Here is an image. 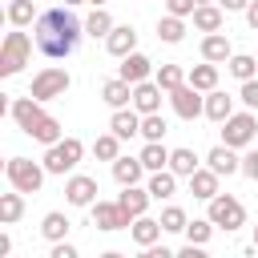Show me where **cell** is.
<instances>
[{
	"instance_id": "obj_1",
	"label": "cell",
	"mask_w": 258,
	"mask_h": 258,
	"mask_svg": "<svg viewBox=\"0 0 258 258\" xmlns=\"http://www.w3.org/2000/svg\"><path fill=\"white\" fill-rule=\"evenodd\" d=\"M81 36H85V20H77L69 4H64V8H48V12H40L36 24H32V40H36V48H40L48 60L73 56L77 44H81Z\"/></svg>"
},
{
	"instance_id": "obj_2",
	"label": "cell",
	"mask_w": 258,
	"mask_h": 258,
	"mask_svg": "<svg viewBox=\"0 0 258 258\" xmlns=\"http://www.w3.org/2000/svg\"><path fill=\"white\" fill-rule=\"evenodd\" d=\"M8 113H12V121L20 125V133L32 137V141H40V145H56V141L64 137L60 121L48 117V113H44V101H36L32 93H28V97H16V101L8 105Z\"/></svg>"
},
{
	"instance_id": "obj_3",
	"label": "cell",
	"mask_w": 258,
	"mask_h": 258,
	"mask_svg": "<svg viewBox=\"0 0 258 258\" xmlns=\"http://www.w3.org/2000/svg\"><path fill=\"white\" fill-rule=\"evenodd\" d=\"M44 161H28V157H8V165H4V177H8V185L12 189H20V194H40V185H44Z\"/></svg>"
},
{
	"instance_id": "obj_4",
	"label": "cell",
	"mask_w": 258,
	"mask_h": 258,
	"mask_svg": "<svg viewBox=\"0 0 258 258\" xmlns=\"http://www.w3.org/2000/svg\"><path fill=\"white\" fill-rule=\"evenodd\" d=\"M28 56H32V40H28V32L12 28V32L4 36V44H0V77H16V73L28 64Z\"/></svg>"
},
{
	"instance_id": "obj_5",
	"label": "cell",
	"mask_w": 258,
	"mask_h": 258,
	"mask_svg": "<svg viewBox=\"0 0 258 258\" xmlns=\"http://www.w3.org/2000/svg\"><path fill=\"white\" fill-rule=\"evenodd\" d=\"M81 157H85L81 137H60L56 145H48V149H44V169L64 177L69 169H77V165H81Z\"/></svg>"
},
{
	"instance_id": "obj_6",
	"label": "cell",
	"mask_w": 258,
	"mask_h": 258,
	"mask_svg": "<svg viewBox=\"0 0 258 258\" xmlns=\"http://www.w3.org/2000/svg\"><path fill=\"white\" fill-rule=\"evenodd\" d=\"M210 222L218 226V230H238V226H246V210H242V202L234 198V194H214L210 202Z\"/></svg>"
},
{
	"instance_id": "obj_7",
	"label": "cell",
	"mask_w": 258,
	"mask_h": 258,
	"mask_svg": "<svg viewBox=\"0 0 258 258\" xmlns=\"http://www.w3.org/2000/svg\"><path fill=\"white\" fill-rule=\"evenodd\" d=\"M222 141L234 145V149H246L250 141H258V121H254V109L246 113H230L222 121Z\"/></svg>"
},
{
	"instance_id": "obj_8",
	"label": "cell",
	"mask_w": 258,
	"mask_h": 258,
	"mask_svg": "<svg viewBox=\"0 0 258 258\" xmlns=\"http://www.w3.org/2000/svg\"><path fill=\"white\" fill-rule=\"evenodd\" d=\"M69 85H73V77L64 73V69H56V64H48V69H40L36 77H32V97L36 101H56V97H64L69 93Z\"/></svg>"
},
{
	"instance_id": "obj_9",
	"label": "cell",
	"mask_w": 258,
	"mask_h": 258,
	"mask_svg": "<svg viewBox=\"0 0 258 258\" xmlns=\"http://www.w3.org/2000/svg\"><path fill=\"white\" fill-rule=\"evenodd\" d=\"M169 105H173V113H177L181 121H194V117L206 113V97H202V89H194L189 81L177 85V89L169 93Z\"/></svg>"
},
{
	"instance_id": "obj_10",
	"label": "cell",
	"mask_w": 258,
	"mask_h": 258,
	"mask_svg": "<svg viewBox=\"0 0 258 258\" xmlns=\"http://www.w3.org/2000/svg\"><path fill=\"white\" fill-rule=\"evenodd\" d=\"M64 202H69V206H93V202H97V177L73 173V177L64 181Z\"/></svg>"
},
{
	"instance_id": "obj_11",
	"label": "cell",
	"mask_w": 258,
	"mask_h": 258,
	"mask_svg": "<svg viewBox=\"0 0 258 258\" xmlns=\"http://www.w3.org/2000/svg\"><path fill=\"white\" fill-rule=\"evenodd\" d=\"M89 210H93V226H97V230H129V226H133L117 202H93Z\"/></svg>"
},
{
	"instance_id": "obj_12",
	"label": "cell",
	"mask_w": 258,
	"mask_h": 258,
	"mask_svg": "<svg viewBox=\"0 0 258 258\" xmlns=\"http://www.w3.org/2000/svg\"><path fill=\"white\" fill-rule=\"evenodd\" d=\"M149 202H153V194H149V185L141 189V185H121V194H117V206L125 210V218L133 222V218H141L145 210H149Z\"/></svg>"
},
{
	"instance_id": "obj_13",
	"label": "cell",
	"mask_w": 258,
	"mask_h": 258,
	"mask_svg": "<svg viewBox=\"0 0 258 258\" xmlns=\"http://www.w3.org/2000/svg\"><path fill=\"white\" fill-rule=\"evenodd\" d=\"M149 73H153V60H149L145 52H129V56H121V64H117V77L129 81V85L149 81Z\"/></svg>"
},
{
	"instance_id": "obj_14",
	"label": "cell",
	"mask_w": 258,
	"mask_h": 258,
	"mask_svg": "<svg viewBox=\"0 0 258 258\" xmlns=\"http://www.w3.org/2000/svg\"><path fill=\"white\" fill-rule=\"evenodd\" d=\"M206 165L214 169V173H222V177H230V173H242V157L234 153V145H214L210 153H206Z\"/></svg>"
},
{
	"instance_id": "obj_15",
	"label": "cell",
	"mask_w": 258,
	"mask_h": 258,
	"mask_svg": "<svg viewBox=\"0 0 258 258\" xmlns=\"http://www.w3.org/2000/svg\"><path fill=\"white\" fill-rule=\"evenodd\" d=\"M105 48H109V56H129V52H137V28H133V24H113V32L105 36Z\"/></svg>"
},
{
	"instance_id": "obj_16",
	"label": "cell",
	"mask_w": 258,
	"mask_h": 258,
	"mask_svg": "<svg viewBox=\"0 0 258 258\" xmlns=\"http://www.w3.org/2000/svg\"><path fill=\"white\" fill-rule=\"evenodd\" d=\"M161 85L157 81H141V85H133V109L145 117V113H161Z\"/></svg>"
},
{
	"instance_id": "obj_17",
	"label": "cell",
	"mask_w": 258,
	"mask_h": 258,
	"mask_svg": "<svg viewBox=\"0 0 258 258\" xmlns=\"http://www.w3.org/2000/svg\"><path fill=\"white\" fill-rule=\"evenodd\" d=\"M230 56H234V48H230V36H226V32H206V36H202V60L226 64Z\"/></svg>"
},
{
	"instance_id": "obj_18",
	"label": "cell",
	"mask_w": 258,
	"mask_h": 258,
	"mask_svg": "<svg viewBox=\"0 0 258 258\" xmlns=\"http://www.w3.org/2000/svg\"><path fill=\"white\" fill-rule=\"evenodd\" d=\"M109 129H113L121 141H129V137H137V133H141V113H137V109H129V105H125V109H113Z\"/></svg>"
},
{
	"instance_id": "obj_19",
	"label": "cell",
	"mask_w": 258,
	"mask_h": 258,
	"mask_svg": "<svg viewBox=\"0 0 258 258\" xmlns=\"http://www.w3.org/2000/svg\"><path fill=\"white\" fill-rule=\"evenodd\" d=\"M185 181H189V194H194V198H202V202H210L214 194H222V189H218L222 173H214L210 165H206V169H194V173H189Z\"/></svg>"
},
{
	"instance_id": "obj_20",
	"label": "cell",
	"mask_w": 258,
	"mask_h": 258,
	"mask_svg": "<svg viewBox=\"0 0 258 258\" xmlns=\"http://www.w3.org/2000/svg\"><path fill=\"white\" fill-rule=\"evenodd\" d=\"M129 234H133V242L145 250V246H153V242H161V234H165V226H161V218H133V226H129Z\"/></svg>"
},
{
	"instance_id": "obj_21",
	"label": "cell",
	"mask_w": 258,
	"mask_h": 258,
	"mask_svg": "<svg viewBox=\"0 0 258 258\" xmlns=\"http://www.w3.org/2000/svg\"><path fill=\"white\" fill-rule=\"evenodd\" d=\"M222 20H226L222 4H198L194 8V28L198 32H222Z\"/></svg>"
},
{
	"instance_id": "obj_22",
	"label": "cell",
	"mask_w": 258,
	"mask_h": 258,
	"mask_svg": "<svg viewBox=\"0 0 258 258\" xmlns=\"http://www.w3.org/2000/svg\"><path fill=\"white\" fill-rule=\"evenodd\" d=\"M101 101H105L109 109H125V105L133 101V85H129V81H121V77H113V81H105V85H101Z\"/></svg>"
},
{
	"instance_id": "obj_23",
	"label": "cell",
	"mask_w": 258,
	"mask_h": 258,
	"mask_svg": "<svg viewBox=\"0 0 258 258\" xmlns=\"http://www.w3.org/2000/svg\"><path fill=\"white\" fill-rule=\"evenodd\" d=\"M141 173H149L141 157H117V161H113V177H117V185H137Z\"/></svg>"
},
{
	"instance_id": "obj_24",
	"label": "cell",
	"mask_w": 258,
	"mask_h": 258,
	"mask_svg": "<svg viewBox=\"0 0 258 258\" xmlns=\"http://www.w3.org/2000/svg\"><path fill=\"white\" fill-rule=\"evenodd\" d=\"M230 113H234V97H230V93H222V89H210V93H206V117L222 125Z\"/></svg>"
},
{
	"instance_id": "obj_25",
	"label": "cell",
	"mask_w": 258,
	"mask_h": 258,
	"mask_svg": "<svg viewBox=\"0 0 258 258\" xmlns=\"http://www.w3.org/2000/svg\"><path fill=\"white\" fill-rule=\"evenodd\" d=\"M149 194H153V202H169V198L177 194V173H173V169L149 173Z\"/></svg>"
},
{
	"instance_id": "obj_26",
	"label": "cell",
	"mask_w": 258,
	"mask_h": 258,
	"mask_svg": "<svg viewBox=\"0 0 258 258\" xmlns=\"http://www.w3.org/2000/svg\"><path fill=\"white\" fill-rule=\"evenodd\" d=\"M185 81H189L194 89L210 93V89H218V64H214V60H202V64H194V69L185 73Z\"/></svg>"
},
{
	"instance_id": "obj_27",
	"label": "cell",
	"mask_w": 258,
	"mask_h": 258,
	"mask_svg": "<svg viewBox=\"0 0 258 258\" xmlns=\"http://www.w3.org/2000/svg\"><path fill=\"white\" fill-rule=\"evenodd\" d=\"M69 230H73V222H69L60 210H48V214H44V222H40V234H44L48 242H64V238H69Z\"/></svg>"
},
{
	"instance_id": "obj_28",
	"label": "cell",
	"mask_w": 258,
	"mask_h": 258,
	"mask_svg": "<svg viewBox=\"0 0 258 258\" xmlns=\"http://www.w3.org/2000/svg\"><path fill=\"white\" fill-rule=\"evenodd\" d=\"M169 153H173V149H165L161 141H145V149H141L137 157L145 161L149 173H157V169H169Z\"/></svg>"
},
{
	"instance_id": "obj_29",
	"label": "cell",
	"mask_w": 258,
	"mask_h": 258,
	"mask_svg": "<svg viewBox=\"0 0 258 258\" xmlns=\"http://www.w3.org/2000/svg\"><path fill=\"white\" fill-rule=\"evenodd\" d=\"M24 218V194L12 189V194H0V226H12Z\"/></svg>"
},
{
	"instance_id": "obj_30",
	"label": "cell",
	"mask_w": 258,
	"mask_h": 258,
	"mask_svg": "<svg viewBox=\"0 0 258 258\" xmlns=\"http://www.w3.org/2000/svg\"><path fill=\"white\" fill-rule=\"evenodd\" d=\"M36 4L32 0H8V24L12 28H24V24H36Z\"/></svg>"
},
{
	"instance_id": "obj_31",
	"label": "cell",
	"mask_w": 258,
	"mask_h": 258,
	"mask_svg": "<svg viewBox=\"0 0 258 258\" xmlns=\"http://www.w3.org/2000/svg\"><path fill=\"white\" fill-rule=\"evenodd\" d=\"M109 32H113V16H109L105 8H93V12L85 16V36H93V40L101 36V40H105Z\"/></svg>"
},
{
	"instance_id": "obj_32",
	"label": "cell",
	"mask_w": 258,
	"mask_h": 258,
	"mask_svg": "<svg viewBox=\"0 0 258 258\" xmlns=\"http://www.w3.org/2000/svg\"><path fill=\"white\" fill-rule=\"evenodd\" d=\"M157 36L165 44H181L185 40V16H161L157 20Z\"/></svg>"
},
{
	"instance_id": "obj_33",
	"label": "cell",
	"mask_w": 258,
	"mask_h": 258,
	"mask_svg": "<svg viewBox=\"0 0 258 258\" xmlns=\"http://www.w3.org/2000/svg\"><path fill=\"white\" fill-rule=\"evenodd\" d=\"M169 169H173L177 177H189L194 169H202V161H198V153H194V149H185V145H181V149H173V153H169Z\"/></svg>"
},
{
	"instance_id": "obj_34",
	"label": "cell",
	"mask_w": 258,
	"mask_h": 258,
	"mask_svg": "<svg viewBox=\"0 0 258 258\" xmlns=\"http://www.w3.org/2000/svg\"><path fill=\"white\" fill-rule=\"evenodd\" d=\"M226 69H230V77H238V81H250V77H258V60H254L250 52H234V56L226 60Z\"/></svg>"
},
{
	"instance_id": "obj_35",
	"label": "cell",
	"mask_w": 258,
	"mask_h": 258,
	"mask_svg": "<svg viewBox=\"0 0 258 258\" xmlns=\"http://www.w3.org/2000/svg\"><path fill=\"white\" fill-rule=\"evenodd\" d=\"M153 81H157V85H161L165 93H173L177 85H185V69H181V64H157Z\"/></svg>"
},
{
	"instance_id": "obj_36",
	"label": "cell",
	"mask_w": 258,
	"mask_h": 258,
	"mask_svg": "<svg viewBox=\"0 0 258 258\" xmlns=\"http://www.w3.org/2000/svg\"><path fill=\"white\" fill-rule=\"evenodd\" d=\"M93 153H97L101 161H117V157H121V137H117L113 129H109V133H101V137L93 141Z\"/></svg>"
},
{
	"instance_id": "obj_37",
	"label": "cell",
	"mask_w": 258,
	"mask_h": 258,
	"mask_svg": "<svg viewBox=\"0 0 258 258\" xmlns=\"http://www.w3.org/2000/svg\"><path fill=\"white\" fill-rule=\"evenodd\" d=\"M161 226H165V234H185L189 218H185L181 206H165V210H161Z\"/></svg>"
},
{
	"instance_id": "obj_38",
	"label": "cell",
	"mask_w": 258,
	"mask_h": 258,
	"mask_svg": "<svg viewBox=\"0 0 258 258\" xmlns=\"http://www.w3.org/2000/svg\"><path fill=\"white\" fill-rule=\"evenodd\" d=\"M214 230H218V226H214L210 218H194V222L185 226V242H194V246H206Z\"/></svg>"
},
{
	"instance_id": "obj_39",
	"label": "cell",
	"mask_w": 258,
	"mask_h": 258,
	"mask_svg": "<svg viewBox=\"0 0 258 258\" xmlns=\"http://www.w3.org/2000/svg\"><path fill=\"white\" fill-rule=\"evenodd\" d=\"M165 129H169V125H165L161 113H145V117H141V137H145V141H161Z\"/></svg>"
},
{
	"instance_id": "obj_40",
	"label": "cell",
	"mask_w": 258,
	"mask_h": 258,
	"mask_svg": "<svg viewBox=\"0 0 258 258\" xmlns=\"http://www.w3.org/2000/svg\"><path fill=\"white\" fill-rule=\"evenodd\" d=\"M238 97H242V105H246V109H258V77H250V81H242V89H238Z\"/></svg>"
},
{
	"instance_id": "obj_41",
	"label": "cell",
	"mask_w": 258,
	"mask_h": 258,
	"mask_svg": "<svg viewBox=\"0 0 258 258\" xmlns=\"http://www.w3.org/2000/svg\"><path fill=\"white\" fill-rule=\"evenodd\" d=\"M194 8H198V0H165L169 16H194Z\"/></svg>"
},
{
	"instance_id": "obj_42",
	"label": "cell",
	"mask_w": 258,
	"mask_h": 258,
	"mask_svg": "<svg viewBox=\"0 0 258 258\" xmlns=\"http://www.w3.org/2000/svg\"><path fill=\"white\" fill-rule=\"evenodd\" d=\"M242 173H246L250 181H258V149H250V153L242 157Z\"/></svg>"
},
{
	"instance_id": "obj_43",
	"label": "cell",
	"mask_w": 258,
	"mask_h": 258,
	"mask_svg": "<svg viewBox=\"0 0 258 258\" xmlns=\"http://www.w3.org/2000/svg\"><path fill=\"white\" fill-rule=\"evenodd\" d=\"M52 258H77V246L73 242H52Z\"/></svg>"
},
{
	"instance_id": "obj_44",
	"label": "cell",
	"mask_w": 258,
	"mask_h": 258,
	"mask_svg": "<svg viewBox=\"0 0 258 258\" xmlns=\"http://www.w3.org/2000/svg\"><path fill=\"white\" fill-rule=\"evenodd\" d=\"M145 258H173V250H169V246H157V242H153V246H145Z\"/></svg>"
},
{
	"instance_id": "obj_45",
	"label": "cell",
	"mask_w": 258,
	"mask_h": 258,
	"mask_svg": "<svg viewBox=\"0 0 258 258\" xmlns=\"http://www.w3.org/2000/svg\"><path fill=\"white\" fill-rule=\"evenodd\" d=\"M218 4H222L226 12H246V8H250V0H218Z\"/></svg>"
},
{
	"instance_id": "obj_46",
	"label": "cell",
	"mask_w": 258,
	"mask_h": 258,
	"mask_svg": "<svg viewBox=\"0 0 258 258\" xmlns=\"http://www.w3.org/2000/svg\"><path fill=\"white\" fill-rule=\"evenodd\" d=\"M246 24L258 32V0H250V8H246Z\"/></svg>"
},
{
	"instance_id": "obj_47",
	"label": "cell",
	"mask_w": 258,
	"mask_h": 258,
	"mask_svg": "<svg viewBox=\"0 0 258 258\" xmlns=\"http://www.w3.org/2000/svg\"><path fill=\"white\" fill-rule=\"evenodd\" d=\"M85 4H93V8H105V4H109V0H85Z\"/></svg>"
},
{
	"instance_id": "obj_48",
	"label": "cell",
	"mask_w": 258,
	"mask_h": 258,
	"mask_svg": "<svg viewBox=\"0 0 258 258\" xmlns=\"http://www.w3.org/2000/svg\"><path fill=\"white\" fill-rule=\"evenodd\" d=\"M64 4H69V8H77V4H85V0H64Z\"/></svg>"
},
{
	"instance_id": "obj_49",
	"label": "cell",
	"mask_w": 258,
	"mask_h": 258,
	"mask_svg": "<svg viewBox=\"0 0 258 258\" xmlns=\"http://www.w3.org/2000/svg\"><path fill=\"white\" fill-rule=\"evenodd\" d=\"M254 246H258V226H254Z\"/></svg>"
},
{
	"instance_id": "obj_50",
	"label": "cell",
	"mask_w": 258,
	"mask_h": 258,
	"mask_svg": "<svg viewBox=\"0 0 258 258\" xmlns=\"http://www.w3.org/2000/svg\"><path fill=\"white\" fill-rule=\"evenodd\" d=\"M198 4H214V0H198Z\"/></svg>"
}]
</instances>
